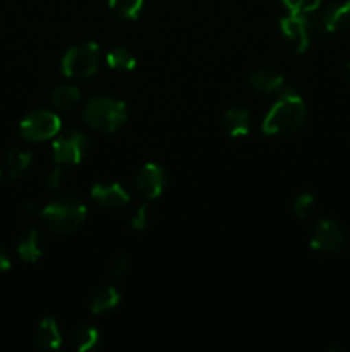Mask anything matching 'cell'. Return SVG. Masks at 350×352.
<instances>
[{
	"mask_svg": "<svg viewBox=\"0 0 350 352\" xmlns=\"http://www.w3.org/2000/svg\"><path fill=\"white\" fill-rule=\"evenodd\" d=\"M10 268V260H9V254H7L5 248L0 244V274L7 272Z\"/></svg>",
	"mask_w": 350,
	"mask_h": 352,
	"instance_id": "28",
	"label": "cell"
},
{
	"mask_svg": "<svg viewBox=\"0 0 350 352\" xmlns=\"http://www.w3.org/2000/svg\"><path fill=\"white\" fill-rule=\"evenodd\" d=\"M0 177H2V170H0Z\"/></svg>",
	"mask_w": 350,
	"mask_h": 352,
	"instance_id": "30",
	"label": "cell"
},
{
	"mask_svg": "<svg viewBox=\"0 0 350 352\" xmlns=\"http://www.w3.org/2000/svg\"><path fill=\"white\" fill-rule=\"evenodd\" d=\"M250 85L263 93H273L283 86V76L277 72L275 69L261 67L250 74Z\"/></svg>",
	"mask_w": 350,
	"mask_h": 352,
	"instance_id": "16",
	"label": "cell"
},
{
	"mask_svg": "<svg viewBox=\"0 0 350 352\" xmlns=\"http://www.w3.org/2000/svg\"><path fill=\"white\" fill-rule=\"evenodd\" d=\"M319 30L325 33H342L350 30V0L329 3L318 19Z\"/></svg>",
	"mask_w": 350,
	"mask_h": 352,
	"instance_id": "10",
	"label": "cell"
},
{
	"mask_svg": "<svg viewBox=\"0 0 350 352\" xmlns=\"http://www.w3.org/2000/svg\"><path fill=\"white\" fill-rule=\"evenodd\" d=\"M127 267H129V261L126 254H115L106 263V274L112 278H120L127 272Z\"/></svg>",
	"mask_w": 350,
	"mask_h": 352,
	"instance_id": "24",
	"label": "cell"
},
{
	"mask_svg": "<svg viewBox=\"0 0 350 352\" xmlns=\"http://www.w3.org/2000/svg\"><path fill=\"white\" fill-rule=\"evenodd\" d=\"M283 6L290 10V14H312L319 9L321 0H281Z\"/></svg>",
	"mask_w": 350,
	"mask_h": 352,
	"instance_id": "23",
	"label": "cell"
},
{
	"mask_svg": "<svg viewBox=\"0 0 350 352\" xmlns=\"http://www.w3.org/2000/svg\"><path fill=\"white\" fill-rule=\"evenodd\" d=\"M64 181H65V170L62 167H57L54 172H51L47 182H48V188L57 189L64 184Z\"/></svg>",
	"mask_w": 350,
	"mask_h": 352,
	"instance_id": "26",
	"label": "cell"
},
{
	"mask_svg": "<svg viewBox=\"0 0 350 352\" xmlns=\"http://www.w3.org/2000/svg\"><path fill=\"white\" fill-rule=\"evenodd\" d=\"M316 208V199L314 196L309 195V192H304V195L297 196V199L294 201V213L297 219L304 220L309 219V217L314 213Z\"/></svg>",
	"mask_w": 350,
	"mask_h": 352,
	"instance_id": "22",
	"label": "cell"
},
{
	"mask_svg": "<svg viewBox=\"0 0 350 352\" xmlns=\"http://www.w3.org/2000/svg\"><path fill=\"white\" fill-rule=\"evenodd\" d=\"M43 253V236L38 230L31 229L27 230L26 236L19 241L17 244V254L21 260L27 261V263H36Z\"/></svg>",
	"mask_w": 350,
	"mask_h": 352,
	"instance_id": "14",
	"label": "cell"
},
{
	"mask_svg": "<svg viewBox=\"0 0 350 352\" xmlns=\"http://www.w3.org/2000/svg\"><path fill=\"white\" fill-rule=\"evenodd\" d=\"M60 119L50 110H34L27 113L19 126L21 138L26 141H47L60 131Z\"/></svg>",
	"mask_w": 350,
	"mask_h": 352,
	"instance_id": "5",
	"label": "cell"
},
{
	"mask_svg": "<svg viewBox=\"0 0 350 352\" xmlns=\"http://www.w3.org/2000/svg\"><path fill=\"white\" fill-rule=\"evenodd\" d=\"M347 76H349V81H350V62H349V64H347Z\"/></svg>",
	"mask_w": 350,
	"mask_h": 352,
	"instance_id": "29",
	"label": "cell"
},
{
	"mask_svg": "<svg viewBox=\"0 0 350 352\" xmlns=\"http://www.w3.org/2000/svg\"><path fill=\"white\" fill-rule=\"evenodd\" d=\"M150 223V206L141 205L137 208V212L134 213L132 220H130V226H132L134 230H144Z\"/></svg>",
	"mask_w": 350,
	"mask_h": 352,
	"instance_id": "25",
	"label": "cell"
},
{
	"mask_svg": "<svg viewBox=\"0 0 350 352\" xmlns=\"http://www.w3.org/2000/svg\"><path fill=\"white\" fill-rule=\"evenodd\" d=\"M311 243L312 250L325 254H335L345 244V234L338 223L331 220H319L311 230Z\"/></svg>",
	"mask_w": 350,
	"mask_h": 352,
	"instance_id": "7",
	"label": "cell"
},
{
	"mask_svg": "<svg viewBox=\"0 0 350 352\" xmlns=\"http://www.w3.org/2000/svg\"><path fill=\"white\" fill-rule=\"evenodd\" d=\"M86 205L79 196L72 192H64L58 195L41 210V217L51 230L58 234L74 232L81 227L86 219Z\"/></svg>",
	"mask_w": 350,
	"mask_h": 352,
	"instance_id": "2",
	"label": "cell"
},
{
	"mask_svg": "<svg viewBox=\"0 0 350 352\" xmlns=\"http://www.w3.org/2000/svg\"><path fill=\"white\" fill-rule=\"evenodd\" d=\"M79 98H81V93H79V89L75 86L71 85L58 86L50 95L51 105L57 110H71L79 102Z\"/></svg>",
	"mask_w": 350,
	"mask_h": 352,
	"instance_id": "19",
	"label": "cell"
},
{
	"mask_svg": "<svg viewBox=\"0 0 350 352\" xmlns=\"http://www.w3.org/2000/svg\"><path fill=\"white\" fill-rule=\"evenodd\" d=\"M120 302V294L113 285H102V287L96 289L93 292L91 302H89V308L95 315H102V313L110 311V309L117 308V305Z\"/></svg>",
	"mask_w": 350,
	"mask_h": 352,
	"instance_id": "15",
	"label": "cell"
},
{
	"mask_svg": "<svg viewBox=\"0 0 350 352\" xmlns=\"http://www.w3.org/2000/svg\"><path fill=\"white\" fill-rule=\"evenodd\" d=\"M89 148L88 138L78 131H69L54 143V158L58 165H75L86 157Z\"/></svg>",
	"mask_w": 350,
	"mask_h": 352,
	"instance_id": "6",
	"label": "cell"
},
{
	"mask_svg": "<svg viewBox=\"0 0 350 352\" xmlns=\"http://www.w3.org/2000/svg\"><path fill=\"white\" fill-rule=\"evenodd\" d=\"M100 47L93 41L72 47L62 58V72L67 78H89L100 67Z\"/></svg>",
	"mask_w": 350,
	"mask_h": 352,
	"instance_id": "4",
	"label": "cell"
},
{
	"mask_svg": "<svg viewBox=\"0 0 350 352\" xmlns=\"http://www.w3.org/2000/svg\"><path fill=\"white\" fill-rule=\"evenodd\" d=\"M82 117L91 129L100 133H113L127 120V109L126 103L120 100L96 96L84 107Z\"/></svg>",
	"mask_w": 350,
	"mask_h": 352,
	"instance_id": "3",
	"label": "cell"
},
{
	"mask_svg": "<svg viewBox=\"0 0 350 352\" xmlns=\"http://www.w3.org/2000/svg\"><path fill=\"white\" fill-rule=\"evenodd\" d=\"M144 0H108L110 9L124 19H136L143 9Z\"/></svg>",
	"mask_w": 350,
	"mask_h": 352,
	"instance_id": "21",
	"label": "cell"
},
{
	"mask_svg": "<svg viewBox=\"0 0 350 352\" xmlns=\"http://www.w3.org/2000/svg\"><path fill=\"white\" fill-rule=\"evenodd\" d=\"M31 151L21 150V148H14L7 155V172H9L10 179H19L21 175L26 174V170L31 165Z\"/></svg>",
	"mask_w": 350,
	"mask_h": 352,
	"instance_id": "17",
	"label": "cell"
},
{
	"mask_svg": "<svg viewBox=\"0 0 350 352\" xmlns=\"http://www.w3.org/2000/svg\"><path fill=\"white\" fill-rule=\"evenodd\" d=\"M106 64L115 71H130L136 67V57L127 48H113L106 55Z\"/></svg>",
	"mask_w": 350,
	"mask_h": 352,
	"instance_id": "20",
	"label": "cell"
},
{
	"mask_svg": "<svg viewBox=\"0 0 350 352\" xmlns=\"http://www.w3.org/2000/svg\"><path fill=\"white\" fill-rule=\"evenodd\" d=\"M91 196L98 205L108 210H119L129 203L130 196L126 189L117 182H96L91 188Z\"/></svg>",
	"mask_w": 350,
	"mask_h": 352,
	"instance_id": "11",
	"label": "cell"
},
{
	"mask_svg": "<svg viewBox=\"0 0 350 352\" xmlns=\"http://www.w3.org/2000/svg\"><path fill=\"white\" fill-rule=\"evenodd\" d=\"M280 30L285 40L290 43L297 54H302L311 45V23H309V14H290L287 17H281Z\"/></svg>",
	"mask_w": 350,
	"mask_h": 352,
	"instance_id": "8",
	"label": "cell"
},
{
	"mask_svg": "<svg viewBox=\"0 0 350 352\" xmlns=\"http://www.w3.org/2000/svg\"><path fill=\"white\" fill-rule=\"evenodd\" d=\"M307 119V109L295 91L283 93L280 100L271 107L263 120L264 134H294L301 129Z\"/></svg>",
	"mask_w": 350,
	"mask_h": 352,
	"instance_id": "1",
	"label": "cell"
},
{
	"mask_svg": "<svg viewBox=\"0 0 350 352\" xmlns=\"http://www.w3.org/2000/svg\"><path fill=\"white\" fill-rule=\"evenodd\" d=\"M100 333L98 330L93 325H88V323H82L78 329L74 330V336H72V344H74L75 351L86 352L91 351L98 346Z\"/></svg>",
	"mask_w": 350,
	"mask_h": 352,
	"instance_id": "18",
	"label": "cell"
},
{
	"mask_svg": "<svg viewBox=\"0 0 350 352\" xmlns=\"http://www.w3.org/2000/svg\"><path fill=\"white\" fill-rule=\"evenodd\" d=\"M21 213H23L24 219H36V217L41 215V210L34 203H26L23 210H21Z\"/></svg>",
	"mask_w": 350,
	"mask_h": 352,
	"instance_id": "27",
	"label": "cell"
},
{
	"mask_svg": "<svg viewBox=\"0 0 350 352\" xmlns=\"http://www.w3.org/2000/svg\"><path fill=\"white\" fill-rule=\"evenodd\" d=\"M167 184V174L156 164H146L136 174V188L144 198L153 199L163 192Z\"/></svg>",
	"mask_w": 350,
	"mask_h": 352,
	"instance_id": "9",
	"label": "cell"
},
{
	"mask_svg": "<svg viewBox=\"0 0 350 352\" xmlns=\"http://www.w3.org/2000/svg\"><path fill=\"white\" fill-rule=\"evenodd\" d=\"M34 342L43 351H55L62 346V336L57 322L51 316H47L40 322L34 336Z\"/></svg>",
	"mask_w": 350,
	"mask_h": 352,
	"instance_id": "12",
	"label": "cell"
},
{
	"mask_svg": "<svg viewBox=\"0 0 350 352\" xmlns=\"http://www.w3.org/2000/svg\"><path fill=\"white\" fill-rule=\"evenodd\" d=\"M223 127L232 138L247 136L250 131V113L246 109H230L223 116Z\"/></svg>",
	"mask_w": 350,
	"mask_h": 352,
	"instance_id": "13",
	"label": "cell"
}]
</instances>
